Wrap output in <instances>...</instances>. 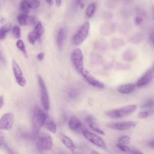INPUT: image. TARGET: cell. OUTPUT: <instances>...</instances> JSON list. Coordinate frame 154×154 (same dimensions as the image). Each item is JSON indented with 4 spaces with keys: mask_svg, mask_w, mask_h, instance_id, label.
<instances>
[{
    "mask_svg": "<svg viewBox=\"0 0 154 154\" xmlns=\"http://www.w3.org/2000/svg\"><path fill=\"white\" fill-rule=\"evenodd\" d=\"M47 117L44 112L38 106H35L33 109L32 123L33 133L37 135Z\"/></svg>",
    "mask_w": 154,
    "mask_h": 154,
    "instance_id": "obj_1",
    "label": "cell"
},
{
    "mask_svg": "<svg viewBox=\"0 0 154 154\" xmlns=\"http://www.w3.org/2000/svg\"><path fill=\"white\" fill-rule=\"evenodd\" d=\"M37 135L36 147L40 151L49 150L52 145V139L48 134L45 132H39Z\"/></svg>",
    "mask_w": 154,
    "mask_h": 154,
    "instance_id": "obj_2",
    "label": "cell"
},
{
    "mask_svg": "<svg viewBox=\"0 0 154 154\" xmlns=\"http://www.w3.org/2000/svg\"><path fill=\"white\" fill-rule=\"evenodd\" d=\"M137 106L131 105L119 109L109 111L106 112L108 116L112 118H122L134 112L136 110Z\"/></svg>",
    "mask_w": 154,
    "mask_h": 154,
    "instance_id": "obj_3",
    "label": "cell"
},
{
    "mask_svg": "<svg viewBox=\"0 0 154 154\" xmlns=\"http://www.w3.org/2000/svg\"><path fill=\"white\" fill-rule=\"evenodd\" d=\"M89 28L90 23L88 22H85L81 26L72 38V41L74 45H79L85 40L88 34Z\"/></svg>",
    "mask_w": 154,
    "mask_h": 154,
    "instance_id": "obj_4",
    "label": "cell"
},
{
    "mask_svg": "<svg viewBox=\"0 0 154 154\" xmlns=\"http://www.w3.org/2000/svg\"><path fill=\"white\" fill-rule=\"evenodd\" d=\"M71 59L76 69L81 73L84 69L83 54L79 48H76L73 51L71 54Z\"/></svg>",
    "mask_w": 154,
    "mask_h": 154,
    "instance_id": "obj_5",
    "label": "cell"
},
{
    "mask_svg": "<svg viewBox=\"0 0 154 154\" xmlns=\"http://www.w3.org/2000/svg\"><path fill=\"white\" fill-rule=\"evenodd\" d=\"M38 80L40 89L42 106L45 110L48 111L50 108V103L47 90L44 80L41 75H38Z\"/></svg>",
    "mask_w": 154,
    "mask_h": 154,
    "instance_id": "obj_6",
    "label": "cell"
},
{
    "mask_svg": "<svg viewBox=\"0 0 154 154\" xmlns=\"http://www.w3.org/2000/svg\"><path fill=\"white\" fill-rule=\"evenodd\" d=\"M45 32L44 27L41 22H38L35 29L31 31L28 36V40L32 44L35 42L43 35Z\"/></svg>",
    "mask_w": 154,
    "mask_h": 154,
    "instance_id": "obj_7",
    "label": "cell"
},
{
    "mask_svg": "<svg viewBox=\"0 0 154 154\" xmlns=\"http://www.w3.org/2000/svg\"><path fill=\"white\" fill-rule=\"evenodd\" d=\"M82 132L85 137L91 142L98 146L106 148V144L101 138L85 130H83Z\"/></svg>",
    "mask_w": 154,
    "mask_h": 154,
    "instance_id": "obj_8",
    "label": "cell"
},
{
    "mask_svg": "<svg viewBox=\"0 0 154 154\" xmlns=\"http://www.w3.org/2000/svg\"><path fill=\"white\" fill-rule=\"evenodd\" d=\"M14 121L13 114L9 113L4 114L0 119V130H9L13 125Z\"/></svg>",
    "mask_w": 154,
    "mask_h": 154,
    "instance_id": "obj_9",
    "label": "cell"
},
{
    "mask_svg": "<svg viewBox=\"0 0 154 154\" xmlns=\"http://www.w3.org/2000/svg\"><path fill=\"white\" fill-rule=\"evenodd\" d=\"M13 70L16 81L19 85L24 86L26 83V81L21 70L16 60L13 59L12 61Z\"/></svg>",
    "mask_w": 154,
    "mask_h": 154,
    "instance_id": "obj_10",
    "label": "cell"
},
{
    "mask_svg": "<svg viewBox=\"0 0 154 154\" xmlns=\"http://www.w3.org/2000/svg\"><path fill=\"white\" fill-rule=\"evenodd\" d=\"M81 74L86 81L91 86L99 88L104 87V84L95 78L87 70L84 69Z\"/></svg>",
    "mask_w": 154,
    "mask_h": 154,
    "instance_id": "obj_11",
    "label": "cell"
},
{
    "mask_svg": "<svg viewBox=\"0 0 154 154\" xmlns=\"http://www.w3.org/2000/svg\"><path fill=\"white\" fill-rule=\"evenodd\" d=\"M136 125L135 122L133 121H126L110 123L107 125L110 128L120 131L129 129L134 127Z\"/></svg>",
    "mask_w": 154,
    "mask_h": 154,
    "instance_id": "obj_12",
    "label": "cell"
},
{
    "mask_svg": "<svg viewBox=\"0 0 154 154\" xmlns=\"http://www.w3.org/2000/svg\"><path fill=\"white\" fill-rule=\"evenodd\" d=\"M153 76V70L152 69L147 70L138 80L136 84L138 87H142L148 84Z\"/></svg>",
    "mask_w": 154,
    "mask_h": 154,
    "instance_id": "obj_13",
    "label": "cell"
},
{
    "mask_svg": "<svg viewBox=\"0 0 154 154\" xmlns=\"http://www.w3.org/2000/svg\"><path fill=\"white\" fill-rule=\"evenodd\" d=\"M17 19L19 24L22 26L33 25L36 21L35 17L23 14L19 15Z\"/></svg>",
    "mask_w": 154,
    "mask_h": 154,
    "instance_id": "obj_14",
    "label": "cell"
},
{
    "mask_svg": "<svg viewBox=\"0 0 154 154\" xmlns=\"http://www.w3.org/2000/svg\"><path fill=\"white\" fill-rule=\"evenodd\" d=\"M68 125L71 130L74 131H78L81 129L82 124L78 118L73 116L70 118Z\"/></svg>",
    "mask_w": 154,
    "mask_h": 154,
    "instance_id": "obj_15",
    "label": "cell"
},
{
    "mask_svg": "<svg viewBox=\"0 0 154 154\" xmlns=\"http://www.w3.org/2000/svg\"><path fill=\"white\" fill-rule=\"evenodd\" d=\"M136 85L133 83L123 84L118 88V91L123 94H128L132 92L134 89Z\"/></svg>",
    "mask_w": 154,
    "mask_h": 154,
    "instance_id": "obj_16",
    "label": "cell"
},
{
    "mask_svg": "<svg viewBox=\"0 0 154 154\" xmlns=\"http://www.w3.org/2000/svg\"><path fill=\"white\" fill-rule=\"evenodd\" d=\"M60 138L63 143L72 152H73L75 147L72 140L66 135L61 134Z\"/></svg>",
    "mask_w": 154,
    "mask_h": 154,
    "instance_id": "obj_17",
    "label": "cell"
},
{
    "mask_svg": "<svg viewBox=\"0 0 154 154\" xmlns=\"http://www.w3.org/2000/svg\"><path fill=\"white\" fill-rule=\"evenodd\" d=\"M43 125L45 127L51 132L55 133L56 130V126L54 121L47 117Z\"/></svg>",
    "mask_w": 154,
    "mask_h": 154,
    "instance_id": "obj_18",
    "label": "cell"
},
{
    "mask_svg": "<svg viewBox=\"0 0 154 154\" xmlns=\"http://www.w3.org/2000/svg\"><path fill=\"white\" fill-rule=\"evenodd\" d=\"M66 37L65 29L63 28L60 29L57 33V45L60 48L62 47Z\"/></svg>",
    "mask_w": 154,
    "mask_h": 154,
    "instance_id": "obj_19",
    "label": "cell"
},
{
    "mask_svg": "<svg viewBox=\"0 0 154 154\" xmlns=\"http://www.w3.org/2000/svg\"><path fill=\"white\" fill-rule=\"evenodd\" d=\"M11 27V24L7 23L0 28V39H3L5 38L7 33L10 30Z\"/></svg>",
    "mask_w": 154,
    "mask_h": 154,
    "instance_id": "obj_20",
    "label": "cell"
},
{
    "mask_svg": "<svg viewBox=\"0 0 154 154\" xmlns=\"http://www.w3.org/2000/svg\"><path fill=\"white\" fill-rule=\"evenodd\" d=\"M20 9L23 14L27 15L31 9L27 2L25 0H23L20 5Z\"/></svg>",
    "mask_w": 154,
    "mask_h": 154,
    "instance_id": "obj_21",
    "label": "cell"
},
{
    "mask_svg": "<svg viewBox=\"0 0 154 154\" xmlns=\"http://www.w3.org/2000/svg\"><path fill=\"white\" fill-rule=\"evenodd\" d=\"M136 54L135 51L132 49H129L125 52L124 54V58L127 61L133 60L135 58Z\"/></svg>",
    "mask_w": 154,
    "mask_h": 154,
    "instance_id": "obj_22",
    "label": "cell"
},
{
    "mask_svg": "<svg viewBox=\"0 0 154 154\" xmlns=\"http://www.w3.org/2000/svg\"><path fill=\"white\" fill-rule=\"evenodd\" d=\"M96 8V4L94 3L90 4L88 6L86 11V15L89 17H91L94 14Z\"/></svg>",
    "mask_w": 154,
    "mask_h": 154,
    "instance_id": "obj_23",
    "label": "cell"
},
{
    "mask_svg": "<svg viewBox=\"0 0 154 154\" xmlns=\"http://www.w3.org/2000/svg\"><path fill=\"white\" fill-rule=\"evenodd\" d=\"M16 45L18 48L22 52L24 57L26 58H27L28 55L25 46L23 41L21 40H18L17 42Z\"/></svg>",
    "mask_w": 154,
    "mask_h": 154,
    "instance_id": "obj_24",
    "label": "cell"
},
{
    "mask_svg": "<svg viewBox=\"0 0 154 154\" xmlns=\"http://www.w3.org/2000/svg\"><path fill=\"white\" fill-rule=\"evenodd\" d=\"M28 3L31 8H36L40 5V2L38 0H25Z\"/></svg>",
    "mask_w": 154,
    "mask_h": 154,
    "instance_id": "obj_25",
    "label": "cell"
},
{
    "mask_svg": "<svg viewBox=\"0 0 154 154\" xmlns=\"http://www.w3.org/2000/svg\"><path fill=\"white\" fill-rule=\"evenodd\" d=\"M89 126L93 130L97 132L98 133L103 135H104L105 134L104 132L101 130L98 127L97 124L94 122L90 123Z\"/></svg>",
    "mask_w": 154,
    "mask_h": 154,
    "instance_id": "obj_26",
    "label": "cell"
},
{
    "mask_svg": "<svg viewBox=\"0 0 154 154\" xmlns=\"http://www.w3.org/2000/svg\"><path fill=\"white\" fill-rule=\"evenodd\" d=\"M130 138L127 136L122 137L119 140V143L122 144L126 145L130 142Z\"/></svg>",
    "mask_w": 154,
    "mask_h": 154,
    "instance_id": "obj_27",
    "label": "cell"
},
{
    "mask_svg": "<svg viewBox=\"0 0 154 154\" xmlns=\"http://www.w3.org/2000/svg\"><path fill=\"white\" fill-rule=\"evenodd\" d=\"M153 100L152 99H149L147 100L143 105V108H149L152 107L153 105Z\"/></svg>",
    "mask_w": 154,
    "mask_h": 154,
    "instance_id": "obj_28",
    "label": "cell"
},
{
    "mask_svg": "<svg viewBox=\"0 0 154 154\" xmlns=\"http://www.w3.org/2000/svg\"><path fill=\"white\" fill-rule=\"evenodd\" d=\"M14 36L16 38H19L20 36V28L17 26L14 27L13 29Z\"/></svg>",
    "mask_w": 154,
    "mask_h": 154,
    "instance_id": "obj_29",
    "label": "cell"
},
{
    "mask_svg": "<svg viewBox=\"0 0 154 154\" xmlns=\"http://www.w3.org/2000/svg\"><path fill=\"white\" fill-rule=\"evenodd\" d=\"M117 147L121 150L125 152H129L131 148L129 146L124 144L119 143L116 144Z\"/></svg>",
    "mask_w": 154,
    "mask_h": 154,
    "instance_id": "obj_30",
    "label": "cell"
},
{
    "mask_svg": "<svg viewBox=\"0 0 154 154\" xmlns=\"http://www.w3.org/2000/svg\"><path fill=\"white\" fill-rule=\"evenodd\" d=\"M117 3V0H107L106 2L107 6L109 8H113Z\"/></svg>",
    "mask_w": 154,
    "mask_h": 154,
    "instance_id": "obj_31",
    "label": "cell"
},
{
    "mask_svg": "<svg viewBox=\"0 0 154 154\" xmlns=\"http://www.w3.org/2000/svg\"><path fill=\"white\" fill-rule=\"evenodd\" d=\"M149 113L147 111H143L140 112L137 115V118L140 119H143L147 117Z\"/></svg>",
    "mask_w": 154,
    "mask_h": 154,
    "instance_id": "obj_32",
    "label": "cell"
},
{
    "mask_svg": "<svg viewBox=\"0 0 154 154\" xmlns=\"http://www.w3.org/2000/svg\"><path fill=\"white\" fill-rule=\"evenodd\" d=\"M143 18L142 17L139 16H136L134 19L135 23L137 25H139L142 22Z\"/></svg>",
    "mask_w": 154,
    "mask_h": 154,
    "instance_id": "obj_33",
    "label": "cell"
},
{
    "mask_svg": "<svg viewBox=\"0 0 154 154\" xmlns=\"http://www.w3.org/2000/svg\"><path fill=\"white\" fill-rule=\"evenodd\" d=\"M45 56V53L43 52H41L38 54L36 56V59L38 61H42Z\"/></svg>",
    "mask_w": 154,
    "mask_h": 154,
    "instance_id": "obj_34",
    "label": "cell"
},
{
    "mask_svg": "<svg viewBox=\"0 0 154 154\" xmlns=\"http://www.w3.org/2000/svg\"><path fill=\"white\" fill-rule=\"evenodd\" d=\"M94 120V118L91 115H89L85 118L86 121L87 122H90V123L93 122Z\"/></svg>",
    "mask_w": 154,
    "mask_h": 154,
    "instance_id": "obj_35",
    "label": "cell"
},
{
    "mask_svg": "<svg viewBox=\"0 0 154 154\" xmlns=\"http://www.w3.org/2000/svg\"><path fill=\"white\" fill-rule=\"evenodd\" d=\"M5 134L2 132L0 131V146L3 144L4 141Z\"/></svg>",
    "mask_w": 154,
    "mask_h": 154,
    "instance_id": "obj_36",
    "label": "cell"
},
{
    "mask_svg": "<svg viewBox=\"0 0 154 154\" xmlns=\"http://www.w3.org/2000/svg\"><path fill=\"white\" fill-rule=\"evenodd\" d=\"M130 153L132 154H143V153L140 151L134 149H131L129 152Z\"/></svg>",
    "mask_w": 154,
    "mask_h": 154,
    "instance_id": "obj_37",
    "label": "cell"
},
{
    "mask_svg": "<svg viewBox=\"0 0 154 154\" xmlns=\"http://www.w3.org/2000/svg\"><path fill=\"white\" fill-rule=\"evenodd\" d=\"M103 15L104 17L107 20H109L111 19L112 17V15L110 13H109L107 16V15L106 13H105Z\"/></svg>",
    "mask_w": 154,
    "mask_h": 154,
    "instance_id": "obj_38",
    "label": "cell"
},
{
    "mask_svg": "<svg viewBox=\"0 0 154 154\" xmlns=\"http://www.w3.org/2000/svg\"><path fill=\"white\" fill-rule=\"evenodd\" d=\"M4 103V99L2 96L0 97V108H1L3 105Z\"/></svg>",
    "mask_w": 154,
    "mask_h": 154,
    "instance_id": "obj_39",
    "label": "cell"
},
{
    "mask_svg": "<svg viewBox=\"0 0 154 154\" xmlns=\"http://www.w3.org/2000/svg\"><path fill=\"white\" fill-rule=\"evenodd\" d=\"M56 5L58 7H60L62 4V0H55Z\"/></svg>",
    "mask_w": 154,
    "mask_h": 154,
    "instance_id": "obj_40",
    "label": "cell"
},
{
    "mask_svg": "<svg viewBox=\"0 0 154 154\" xmlns=\"http://www.w3.org/2000/svg\"><path fill=\"white\" fill-rule=\"evenodd\" d=\"M149 145L151 148H154V140L153 139L149 142Z\"/></svg>",
    "mask_w": 154,
    "mask_h": 154,
    "instance_id": "obj_41",
    "label": "cell"
},
{
    "mask_svg": "<svg viewBox=\"0 0 154 154\" xmlns=\"http://www.w3.org/2000/svg\"><path fill=\"white\" fill-rule=\"evenodd\" d=\"M49 5H51L53 3L52 0H45Z\"/></svg>",
    "mask_w": 154,
    "mask_h": 154,
    "instance_id": "obj_42",
    "label": "cell"
},
{
    "mask_svg": "<svg viewBox=\"0 0 154 154\" xmlns=\"http://www.w3.org/2000/svg\"><path fill=\"white\" fill-rule=\"evenodd\" d=\"M85 6V4L82 3L80 4V7L82 9H83Z\"/></svg>",
    "mask_w": 154,
    "mask_h": 154,
    "instance_id": "obj_43",
    "label": "cell"
},
{
    "mask_svg": "<svg viewBox=\"0 0 154 154\" xmlns=\"http://www.w3.org/2000/svg\"><path fill=\"white\" fill-rule=\"evenodd\" d=\"M91 153L96 154H99V153L93 150L91 152Z\"/></svg>",
    "mask_w": 154,
    "mask_h": 154,
    "instance_id": "obj_44",
    "label": "cell"
}]
</instances>
